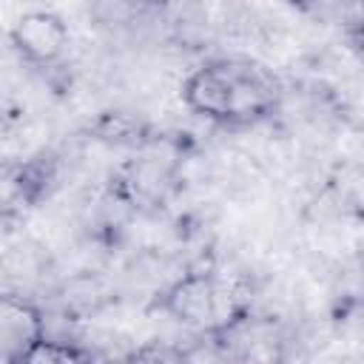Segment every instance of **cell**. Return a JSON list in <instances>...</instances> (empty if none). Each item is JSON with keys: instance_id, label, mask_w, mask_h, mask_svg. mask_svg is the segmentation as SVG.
<instances>
[{"instance_id": "6da1fadb", "label": "cell", "mask_w": 364, "mask_h": 364, "mask_svg": "<svg viewBox=\"0 0 364 364\" xmlns=\"http://www.w3.org/2000/svg\"><path fill=\"white\" fill-rule=\"evenodd\" d=\"M185 105L219 125H253L273 114L276 82L247 60H213L182 85Z\"/></svg>"}, {"instance_id": "7a4b0ae2", "label": "cell", "mask_w": 364, "mask_h": 364, "mask_svg": "<svg viewBox=\"0 0 364 364\" xmlns=\"http://www.w3.org/2000/svg\"><path fill=\"white\" fill-rule=\"evenodd\" d=\"M159 307L185 327L208 330L219 321L222 293L210 273H188L162 293Z\"/></svg>"}, {"instance_id": "3957f363", "label": "cell", "mask_w": 364, "mask_h": 364, "mask_svg": "<svg viewBox=\"0 0 364 364\" xmlns=\"http://www.w3.org/2000/svg\"><path fill=\"white\" fill-rule=\"evenodd\" d=\"M9 40H11L14 51L26 63H31V65H51L68 48V26L63 23L60 14L34 9V11H23L11 23Z\"/></svg>"}, {"instance_id": "277c9868", "label": "cell", "mask_w": 364, "mask_h": 364, "mask_svg": "<svg viewBox=\"0 0 364 364\" xmlns=\"http://www.w3.org/2000/svg\"><path fill=\"white\" fill-rule=\"evenodd\" d=\"M43 338H46V318H43L40 307L23 296H3L0 299L3 364H17Z\"/></svg>"}, {"instance_id": "5b68a950", "label": "cell", "mask_w": 364, "mask_h": 364, "mask_svg": "<svg viewBox=\"0 0 364 364\" xmlns=\"http://www.w3.org/2000/svg\"><path fill=\"white\" fill-rule=\"evenodd\" d=\"M88 358L68 341H57V338H43L40 344H34L17 364H85Z\"/></svg>"}, {"instance_id": "8992f818", "label": "cell", "mask_w": 364, "mask_h": 364, "mask_svg": "<svg viewBox=\"0 0 364 364\" xmlns=\"http://www.w3.org/2000/svg\"><path fill=\"white\" fill-rule=\"evenodd\" d=\"M131 364H191V361L173 347H145L131 358Z\"/></svg>"}, {"instance_id": "52a82bcc", "label": "cell", "mask_w": 364, "mask_h": 364, "mask_svg": "<svg viewBox=\"0 0 364 364\" xmlns=\"http://www.w3.org/2000/svg\"><path fill=\"white\" fill-rule=\"evenodd\" d=\"M358 46H361V51H364V26H361V31H358Z\"/></svg>"}, {"instance_id": "ba28073f", "label": "cell", "mask_w": 364, "mask_h": 364, "mask_svg": "<svg viewBox=\"0 0 364 364\" xmlns=\"http://www.w3.org/2000/svg\"><path fill=\"white\" fill-rule=\"evenodd\" d=\"M85 364H97V361H85Z\"/></svg>"}]
</instances>
